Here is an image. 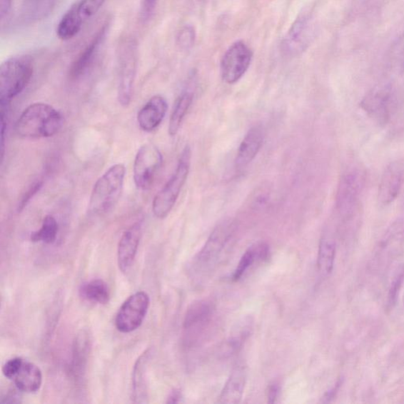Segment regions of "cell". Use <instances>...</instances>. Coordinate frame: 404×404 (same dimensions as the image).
<instances>
[{"label": "cell", "instance_id": "1", "mask_svg": "<svg viewBox=\"0 0 404 404\" xmlns=\"http://www.w3.org/2000/svg\"><path fill=\"white\" fill-rule=\"evenodd\" d=\"M64 116L46 103H34L19 116L16 131L24 138H46L56 136L64 126Z\"/></svg>", "mask_w": 404, "mask_h": 404}, {"label": "cell", "instance_id": "2", "mask_svg": "<svg viewBox=\"0 0 404 404\" xmlns=\"http://www.w3.org/2000/svg\"><path fill=\"white\" fill-rule=\"evenodd\" d=\"M34 71L33 59L28 56L11 57L0 66V106H9L31 82Z\"/></svg>", "mask_w": 404, "mask_h": 404}, {"label": "cell", "instance_id": "3", "mask_svg": "<svg viewBox=\"0 0 404 404\" xmlns=\"http://www.w3.org/2000/svg\"><path fill=\"white\" fill-rule=\"evenodd\" d=\"M125 176V166L117 163L97 179L89 198V213L102 215L113 208L121 198Z\"/></svg>", "mask_w": 404, "mask_h": 404}, {"label": "cell", "instance_id": "4", "mask_svg": "<svg viewBox=\"0 0 404 404\" xmlns=\"http://www.w3.org/2000/svg\"><path fill=\"white\" fill-rule=\"evenodd\" d=\"M191 149L186 146L179 156L176 168L163 188L156 193L153 201V213L156 218L164 219L175 206L179 194L189 176Z\"/></svg>", "mask_w": 404, "mask_h": 404}, {"label": "cell", "instance_id": "5", "mask_svg": "<svg viewBox=\"0 0 404 404\" xmlns=\"http://www.w3.org/2000/svg\"><path fill=\"white\" fill-rule=\"evenodd\" d=\"M137 65V44L133 40H125L118 50V101L123 107L131 102Z\"/></svg>", "mask_w": 404, "mask_h": 404}, {"label": "cell", "instance_id": "6", "mask_svg": "<svg viewBox=\"0 0 404 404\" xmlns=\"http://www.w3.org/2000/svg\"><path fill=\"white\" fill-rule=\"evenodd\" d=\"M106 0H78L67 11L58 25L56 34L63 41L74 39L86 22L99 12Z\"/></svg>", "mask_w": 404, "mask_h": 404}, {"label": "cell", "instance_id": "7", "mask_svg": "<svg viewBox=\"0 0 404 404\" xmlns=\"http://www.w3.org/2000/svg\"><path fill=\"white\" fill-rule=\"evenodd\" d=\"M235 228V223L231 221H223L214 228L197 256L196 263L198 268L206 271L218 263Z\"/></svg>", "mask_w": 404, "mask_h": 404}, {"label": "cell", "instance_id": "8", "mask_svg": "<svg viewBox=\"0 0 404 404\" xmlns=\"http://www.w3.org/2000/svg\"><path fill=\"white\" fill-rule=\"evenodd\" d=\"M162 162V154L154 145L146 143L138 149L133 162V181L138 189L151 188Z\"/></svg>", "mask_w": 404, "mask_h": 404}, {"label": "cell", "instance_id": "9", "mask_svg": "<svg viewBox=\"0 0 404 404\" xmlns=\"http://www.w3.org/2000/svg\"><path fill=\"white\" fill-rule=\"evenodd\" d=\"M151 298L145 291L131 296L121 305L116 318V326L123 333L137 330L143 323L148 313Z\"/></svg>", "mask_w": 404, "mask_h": 404}, {"label": "cell", "instance_id": "10", "mask_svg": "<svg viewBox=\"0 0 404 404\" xmlns=\"http://www.w3.org/2000/svg\"><path fill=\"white\" fill-rule=\"evenodd\" d=\"M253 51L242 41L231 44L224 54L221 63V77L227 84H236L249 69Z\"/></svg>", "mask_w": 404, "mask_h": 404}, {"label": "cell", "instance_id": "11", "mask_svg": "<svg viewBox=\"0 0 404 404\" xmlns=\"http://www.w3.org/2000/svg\"><path fill=\"white\" fill-rule=\"evenodd\" d=\"M356 171H350L340 179L336 194V206L340 213L347 215L357 208L363 184V178Z\"/></svg>", "mask_w": 404, "mask_h": 404}, {"label": "cell", "instance_id": "12", "mask_svg": "<svg viewBox=\"0 0 404 404\" xmlns=\"http://www.w3.org/2000/svg\"><path fill=\"white\" fill-rule=\"evenodd\" d=\"M404 181L403 163L395 161L388 164L385 169L378 187V200L387 206L398 197Z\"/></svg>", "mask_w": 404, "mask_h": 404}, {"label": "cell", "instance_id": "13", "mask_svg": "<svg viewBox=\"0 0 404 404\" xmlns=\"http://www.w3.org/2000/svg\"><path fill=\"white\" fill-rule=\"evenodd\" d=\"M109 22L107 21L94 34L93 39L81 51L71 66L69 77L71 80H78L87 72L92 65L94 59L99 52L101 44L106 39L109 29Z\"/></svg>", "mask_w": 404, "mask_h": 404}, {"label": "cell", "instance_id": "14", "mask_svg": "<svg viewBox=\"0 0 404 404\" xmlns=\"http://www.w3.org/2000/svg\"><path fill=\"white\" fill-rule=\"evenodd\" d=\"M265 131L263 125L256 124L246 133L239 146L235 160V167L242 170L256 158L263 144Z\"/></svg>", "mask_w": 404, "mask_h": 404}, {"label": "cell", "instance_id": "15", "mask_svg": "<svg viewBox=\"0 0 404 404\" xmlns=\"http://www.w3.org/2000/svg\"><path fill=\"white\" fill-rule=\"evenodd\" d=\"M312 26L310 19L306 14L299 16L289 29L283 40V51L287 54L296 55L303 51L310 40Z\"/></svg>", "mask_w": 404, "mask_h": 404}, {"label": "cell", "instance_id": "16", "mask_svg": "<svg viewBox=\"0 0 404 404\" xmlns=\"http://www.w3.org/2000/svg\"><path fill=\"white\" fill-rule=\"evenodd\" d=\"M141 237V224L136 223L125 231L118 245V265L123 273L129 271L137 256Z\"/></svg>", "mask_w": 404, "mask_h": 404}, {"label": "cell", "instance_id": "17", "mask_svg": "<svg viewBox=\"0 0 404 404\" xmlns=\"http://www.w3.org/2000/svg\"><path fill=\"white\" fill-rule=\"evenodd\" d=\"M168 108V102L164 97L160 95L153 96L138 111L137 119L140 128L146 132L156 130L166 117Z\"/></svg>", "mask_w": 404, "mask_h": 404}, {"label": "cell", "instance_id": "18", "mask_svg": "<svg viewBox=\"0 0 404 404\" xmlns=\"http://www.w3.org/2000/svg\"><path fill=\"white\" fill-rule=\"evenodd\" d=\"M361 108L380 124H385L390 115V93L387 89L373 91L366 95Z\"/></svg>", "mask_w": 404, "mask_h": 404}, {"label": "cell", "instance_id": "19", "mask_svg": "<svg viewBox=\"0 0 404 404\" xmlns=\"http://www.w3.org/2000/svg\"><path fill=\"white\" fill-rule=\"evenodd\" d=\"M248 378V370L243 363L238 364L224 385L220 395L219 403L236 404L241 401Z\"/></svg>", "mask_w": 404, "mask_h": 404}, {"label": "cell", "instance_id": "20", "mask_svg": "<svg viewBox=\"0 0 404 404\" xmlns=\"http://www.w3.org/2000/svg\"><path fill=\"white\" fill-rule=\"evenodd\" d=\"M13 380L21 393H34L39 391L42 385V372L34 363L24 360Z\"/></svg>", "mask_w": 404, "mask_h": 404}, {"label": "cell", "instance_id": "21", "mask_svg": "<svg viewBox=\"0 0 404 404\" xmlns=\"http://www.w3.org/2000/svg\"><path fill=\"white\" fill-rule=\"evenodd\" d=\"M148 350L145 351L133 366L132 374V400L136 403H148L146 366L148 362Z\"/></svg>", "mask_w": 404, "mask_h": 404}, {"label": "cell", "instance_id": "22", "mask_svg": "<svg viewBox=\"0 0 404 404\" xmlns=\"http://www.w3.org/2000/svg\"><path fill=\"white\" fill-rule=\"evenodd\" d=\"M214 306L211 302L199 301L191 305L183 320V327L187 330L203 327L212 318Z\"/></svg>", "mask_w": 404, "mask_h": 404}, {"label": "cell", "instance_id": "23", "mask_svg": "<svg viewBox=\"0 0 404 404\" xmlns=\"http://www.w3.org/2000/svg\"><path fill=\"white\" fill-rule=\"evenodd\" d=\"M269 254V248L264 242H258L253 244L246 251L233 275V280L238 281L242 278L244 273L256 261L266 260Z\"/></svg>", "mask_w": 404, "mask_h": 404}, {"label": "cell", "instance_id": "24", "mask_svg": "<svg viewBox=\"0 0 404 404\" xmlns=\"http://www.w3.org/2000/svg\"><path fill=\"white\" fill-rule=\"evenodd\" d=\"M193 100V94L190 91H185L178 96L170 117L168 125L170 136H176L181 129L183 119L191 106Z\"/></svg>", "mask_w": 404, "mask_h": 404}, {"label": "cell", "instance_id": "25", "mask_svg": "<svg viewBox=\"0 0 404 404\" xmlns=\"http://www.w3.org/2000/svg\"><path fill=\"white\" fill-rule=\"evenodd\" d=\"M79 293L82 298L91 303L103 305L109 302L110 291L108 284L101 279H94L82 284Z\"/></svg>", "mask_w": 404, "mask_h": 404}, {"label": "cell", "instance_id": "26", "mask_svg": "<svg viewBox=\"0 0 404 404\" xmlns=\"http://www.w3.org/2000/svg\"><path fill=\"white\" fill-rule=\"evenodd\" d=\"M335 258V243L332 239L323 238L319 244L318 267L323 276L330 274L333 271Z\"/></svg>", "mask_w": 404, "mask_h": 404}, {"label": "cell", "instance_id": "27", "mask_svg": "<svg viewBox=\"0 0 404 404\" xmlns=\"http://www.w3.org/2000/svg\"><path fill=\"white\" fill-rule=\"evenodd\" d=\"M59 224L54 216L48 215L44 218L41 227L31 236V241L52 244L56 242Z\"/></svg>", "mask_w": 404, "mask_h": 404}, {"label": "cell", "instance_id": "28", "mask_svg": "<svg viewBox=\"0 0 404 404\" xmlns=\"http://www.w3.org/2000/svg\"><path fill=\"white\" fill-rule=\"evenodd\" d=\"M89 338L86 333H81L78 335L74 347L73 354V369L76 371H81L87 362V357L89 351Z\"/></svg>", "mask_w": 404, "mask_h": 404}, {"label": "cell", "instance_id": "29", "mask_svg": "<svg viewBox=\"0 0 404 404\" xmlns=\"http://www.w3.org/2000/svg\"><path fill=\"white\" fill-rule=\"evenodd\" d=\"M252 329V320L249 318L244 319L231 334L228 343L229 354L236 353L243 346L244 342L248 340Z\"/></svg>", "mask_w": 404, "mask_h": 404}, {"label": "cell", "instance_id": "30", "mask_svg": "<svg viewBox=\"0 0 404 404\" xmlns=\"http://www.w3.org/2000/svg\"><path fill=\"white\" fill-rule=\"evenodd\" d=\"M196 31L191 26H186L178 33L177 43L178 46L183 50L190 49L196 41Z\"/></svg>", "mask_w": 404, "mask_h": 404}, {"label": "cell", "instance_id": "31", "mask_svg": "<svg viewBox=\"0 0 404 404\" xmlns=\"http://www.w3.org/2000/svg\"><path fill=\"white\" fill-rule=\"evenodd\" d=\"M43 186V179L42 178H37L36 181L29 185L28 187L27 191L25 192L24 196H22L19 206H18V211L21 212L22 209L25 208L29 201L36 196L37 193L39 192L41 187Z\"/></svg>", "mask_w": 404, "mask_h": 404}, {"label": "cell", "instance_id": "32", "mask_svg": "<svg viewBox=\"0 0 404 404\" xmlns=\"http://www.w3.org/2000/svg\"><path fill=\"white\" fill-rule=\"evenodd\" d=\"M24 359L14 358L7 361L3 366V374L7 379L13 380L19 371Z\"/></svg>", "mask_w": 404, "mask_h": 404}, {"label": "cell", "instance_id": "33", "mask_svg": "<svg viewBox=\"0 0 404 404\" xmlns=\"http://www.w3.org/2000/svg\"><path fill=\"white\" fill-rule=\"evenodd\" d=\"M404 280V271L400 272L396 275L395 279L392 283L390 290H389L388 293V304L389 305H393L395 303L396 299L399 296L400 290L402 287V284Z\"/></svg>", "mask_w": 404, "mask_h": 404}, {"label": "cell", "instance_id": "34", "mask_svg": "<svg viewBox=\"0 0 404 404\" xmlns=\"http://www.w3.org/2000/svg\"><path fill=\"white\" fill-rule=\"evenodd\" d=\"M158 0H141L140 17L142 21L151 19L156 9Z\"/></svg>", "mask_w": 404, "mask_h": 404}, {"label": "cell", "instance_id": "35", "mask_svg": "<svg viewBox=\"0 0 404 404\" xmlns=\"http://www.w3.org/2000/svg\"><path fill=\"white\" fill-rule=\"evenodd\" d=\"M0 19H1L2 22L7 18H9V14L12 9V0H1V4H0Z\"/></svg>", "mask_w": 404, "mask_h": 404}, {"label": "cell", "instance_id": "36", "mask_svg": "<svg viewBox=\"0 0 404 404\" xmlns=\"http://www.w3.org/2000/svg\"><path fill=\"white\" fill-rule=\"evenodd\" d=\"M281 388L278 383H274L268 388V402L274 403L278 399L280 393Z\"/></svg>", "mask_w": 404, "mask_h": 404}, {"label": "cell", "instance_id": "37", "mask_svg": "<svg viewBox=\"0 0 404 404\" xmlns=\"http://www.w3.org/2000/svg\"><path fill=\"white\" fill-rule=\"evenodd\" d=\"M21 402V395L14 390L9 391L1 398L2 403H19Z\"/></svg>", "mask_w": 404, "mask_h": 404}, {"label": "cell", "instance_id": "38", "mask_svg": "<svg viewBox=\"0 0 404 404\" xmlns=\"http://www.w3.org/2000/svg\"><path fill=\"white\" fill-rule=\"evenodd\" d=\"M182 399L183 395L181 391L179 390V389H174V390L169 394L167 403H178L182 401Z\"/></svg>", "mask_w": 404, "mask_h": 404}, {"label": "cell", "instance_id": "39", "mask_svg": "<svg viewBox=\"0 0 404 404\" xmlns=\"http://www.w3.org/2000/svg\"><path fill=\"white\" fill-rule=\"evenodd\" d=\"M340 383H338V384H336L332 389L330 391H328L324 396V402H329L330 401L331 399H333L334 398V395L335 394L336 392L338 391V388L340 385Z\"/></svg>", "mask_w": 404, "mask_h": 404}, {"label": "cell", "instance_id": "40", "mask_svg": "<svg viewBox=\"0 0 404 404\" xmlns=\"http://www.w3.org/2000/svg\"><path fill=\"white\" fill-rule=\"evenodd\" d=\"M403 69H404V56H403Z\"/></svg>", "mask_w": 404, "mask_h": 404}]
</instances>
